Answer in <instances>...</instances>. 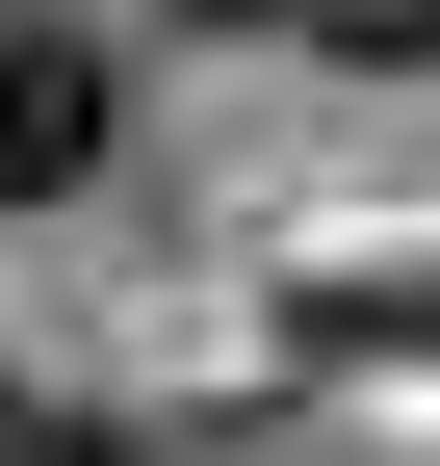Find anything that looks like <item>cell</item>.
I'll return each mask as SVG.
<instances>
[{
  "instance_id": "obj_1",
  "label": "cell",
  "mask_w": 440,
  "mask_h": 466,
  "mask_svg": "<svg viewBox=\"0 0 440 466\" xmlns=\"http://www.w3.org/2000/svg\"><path fill=\"white\" fill-rule=\"evenodd\" d=\"M104 156H130V78H104V26H0V208H78Z\"/></svg>"
},
{
  "instance_id": "obj_2",
  "label": "cell",
  "mask_w": 440,
  "mask_h": 466,
  "mask_svg": "<svg viewBox=\"0 0 440 466\" xmlns=\"http://www.w3.org/2000/svg\"><path fill=\"white\" fill-rule=\"evenodd\" d=\"M285 26H337L363 78H415V52H440V0H285Z\"/></svg>"
},
{
  "instance_id": "obj_3",
  "label": "cell",
  "mask_w": 440,
  "mask_h": 466,
  "mask_svg": "<svg viewBox=\"0 0 440 466\" xmlns=\"http://www.w3.org/2000/svg\"><path fill=\"white\" fill-rule=\"evenodd\" d=\"M0 466H130V441H104V415H26V441H0Z\"/></svg>"
},
{
  "instance_id": "obj_4",
  "label": "cell",
  "mask_w": 440,
  "mask_h": 466,
  "mask_svg": "<svg viewBox=\"0 0 440 466\" xmlns=\"http://www.w3.org/2000/svg\"><path fill=\"white\" fill-rule=\"evenodd\" d=\"M0 441H26V389H0Z\"/></svg>"
}]
</instances>
